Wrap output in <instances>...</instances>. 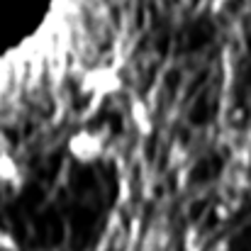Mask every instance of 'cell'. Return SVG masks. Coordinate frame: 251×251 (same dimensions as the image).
<instances>
[{
  "mask_svg": "<svg viewBox=\"0 0 251 251\" xmlns=\"http://www.w3.org/2000/svg\"><path fill=\"white\" fill-rule=\"evenodd\" d=\"M125 88L122 74L115 66H93L88 69L81 78V93L93 98V100H105V98H115L120 90Z\"/></svg>",
  "mask_w": 251,
  "mask_h": 251,
  "instance_id": "obj_1",
  "label": "cell"
},
{
  "mask_svg": "<svg viewBox=\"0 0 251 251\" xmlns=\"http://www.w3.org/2000/svg\"><path fill=\"white\" fill-rule=\"evenodd\" d=\"M69 156L81 166H95L105 154V134L98 129H76L66 142Z\"/></svg>",
  "mask_w": 251,
  "mask_h": 251,
  "instance_id": "obj_2",
  "label": "cell"
},
{
  "mask_svg": "<svg viewBox=\"0 0 251 251\" xmlns=\"http://www.w3.org/2000/svg\"><path fill=\"white\" fill-rule=\"evenodd\" d=\"M129 120L134 125V129L142 134V137H151L154 134V117H151V110L144 100H132L129 102Z\"/></svg>",
  "mask_w": 251,
  "mask_h": 251,
  "instance_id": "obj_3",
  "label": "cell"
},
{
  "mask_svg": "<svg viewBox=\"0 0 251 251\" xmlns=\"http://www.w3.org/2000/svg\"><path fill=\"white\" fill-rule=\"evenodd\" d=\"M25 178H22V171L17 166V161L7 154V151H0V188H22Z\"/></svg>",
  "mask_w": 251,
  "mask_h": 251,
  "instance_id": "obj_4",
  "label": "cell"
},
{
  "mask_svg": "<svg viewBox=\"0 0 251 251\" xmlns=\"http://www.w3.org/2000/svg\"><path fill=\"white\" fill-rule=\"evenodd\" d=\"M0 251H20L15 234L10 229H2V227H0Z\"/></svg>",
  "mask_w": 251,
  "mask_h": 251,
  "instance_id": "obj_5",
  "label": "cell"
}]
</instances>
